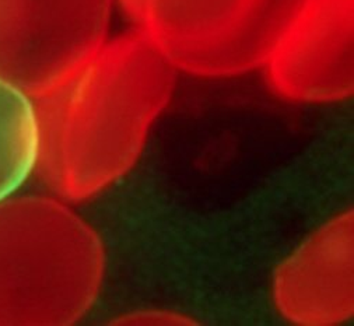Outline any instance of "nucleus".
<instances>
[{
    "mask_svg": "<svg viewBox=\"0 0 354 326\" xmlns=\"http://www.w3.org/2000/svg\"><path fill=\"white\" fill-rule=\"evenodd\" d=\"M270 86L300 102L353 90V0H303L263 65Z\"/></svg>",
    "mask_w": 354,
    "mask_h": 326,
    "instance_id": "5",
    "label": "nucleus"
},
{
    "mask_svg": "<svg viewBox=\"0 0 354 326\" xmlns=\"http://www.w3.org/2000/svg\"><path fill=\"white\" fill-rule=\"evenodd\" d=\"M176 70L140 31L106 39L72 76L32 99L35 170L59 196L90 198L138 160Z\"/></svg>",
    "mask_w": 354,
    "mask_h": 326,
    "instance_id": "1",
    "label": "nucleus"
},
{
    "mask_svg": "<svg viewBox=\"0 0 354 326\" xmlns=\"http://www.w3.org/2000/svg\"><path fill=\"white\" fill-rule=\"evenodd\" d=\"M104 276L98 236L61 202H0V326H61L93 305Z\"/></svg>",
    "mask_w": 354,
    "mask_h": 326,
    "instance_id": "2",
    "label": "nucleus"
},
{
    "mask_svg": "<svg viewBox=\"0 0 354 326\" xmlns=\"http://www.w3.org/2000/svg\"><path fill=\"white\" fill-rule=\"evenodd\" d=\"M38 125L34 101L0 79V202L35 170Z\"/></svg>",
    "mask_w": 354,
    "mask_h": 326,
    "instance_id": "7",
    "label": "nucleus"
},
{
    "mask_svg": "<svg viewBox=\"0 0 354 326\" xmlns=\"http://www.w3.org/2000/svg\"><path fill=\"white\" fill-rule=\"evenodd\" d=\"M116 0H0V79L35 99L108 39Z\"/></svg>",
    "mask_w": 354,
    "mask_h": 326,
    "instance_id": "4",
    "label": "nucleus"
},
{
    "mask_svg": "<svg viewBox=\"0 0 354 326\" xmlns=\"http://www.w3.org/2000/svg\"><path fill=\"white\" fill-rule=\"evenodd\" d=\"M303 0H146L139 30L176 72L228 77L263 66Z\"/></svg>",
    "mask_w": 354,
    "mask_h": 326,
    "instance_id": "3",
    "label": "nucleus"
},
{
    "mask_svg": "<svg viewBox=\"0 0 354 326\" xmlns=\"http://www.w3.org/2000/svg\"><path fill=\"white\" fill-rule=\"evenodd\" d=\"M145 2L146 0H116V3H120L121 8L135 20L138 19Z\"/></svg>",
    "mask_w": 354,
    "mask_h": 326,
    "instance_id": "8",
    "label": "nucleus"
},
{
    "mask_svg": "<svg viewBox=\"0 0 354 326\" xmlns=\"http://www.w3.org/2000/svg\"><path fill=\"white\" fill-rule=\"evenodd\" d=\"M274 298L286 318L301 325H332L351 315V214L325 226L281 266Z\"/></svg>",
    "mask_w": 354,
    "mask_h": 326,
    "instance_id": "6",
    "label": "nucleus"
}]
</instances>
